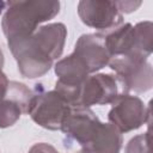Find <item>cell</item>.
Segmentation results:
<instances>
[{"instance_id":"6da1fadb","label":"cell","mask_w":153,"mask_h":153,"mask_svg":"<svg viewBox=\"0 0 153 153\" xmlns=\"http://www.w3.org/2000/svg\"><path fill=\"white\" fill-rule=\"evenodd\" d=\"M67 29L62 23L38 27L30 37L7 43L23 76L33 79L44 75L63 51Z\"/></svg>"},{"instance_id":"7a4b0ae2","label":"cell","mask_w":153,"mask_h":153,"mask_svg":"<svg viewBox=\"0 0 153 153\" xmlns=\"http://www.w3.org/2000/svg\"><path fill=\"white\" fill-rule=\"evenodd\" d=\"M59 11V1H8L1 20V27L7 43L26 39L38 29L41 23L54 18Z\"/></svg>"},{"instance_id":"3957f363","label":"cell","mask_w":153,"mask_h":153,"mask_svg":"<svg viewBox=\"0 0 153 153\" xmlns=\"http://www.w3.org/2000/svg\"><path fill=\"white\" fill-rule=\"evenodd\" d=\"M104 35L106 49L111 57L137 55L148 57L153 47V26L151 22H141L133 26L121 24Z\"/></svg>"},{"instance_id":"277c9868","label":"cell","mask_w":153,"mask_h":153,"mask_svg":"<svg viewBox=\"0 0 153 153\" xmlns=\"http://www.w3.org/2000/svg\"><path fill=\"white\" fill-rule=\"evenodd\" d=\"M71 108L55 90L45 91L42 85H36L26 114L38 126L50 130H60Z\"/></svg>"},{"instance_id":"5b68a950","label":"cell","mask_w":153,"mask_h":153,"mask_svg":"<svg viewBox=\"0 0 153 153\" xmlns=\"http://www.w3.org/2000/svg\"><path fill=\"white\" fill-rule=\"evenodd\" d=\"M109 67L115 72L124 93H129L130 91L137 93L146 92L153 85L152 66L147 62L146 57L137 55L111 57Z\"/></svg>"},{"instance_id":"8992f818","label":"cell","mask_w":153,"mask_h":153,"mask_svg":"<svg viewBox=\"0 0 153 153\" xmlns=\"http://www.w3.org/2000/svg\"><path fill=\"white\" fill-rule=\"evenodd\" d=\"M109 111V123L115 126L121 133H127L140 128L146 121L151 120V108L129 93L120 94L112 103Z\"/></svg>"},{"instance_id":"52a82bcc","label":"cell","mask_w":153,"mask_h":153,"mask_svg":"<svg viewBox=\"0 0 153 153\" xmlns=\"http://www.w3.org/2000/svg\"><path fill=\"white\" fill-rule=\"evenodd\" d=\"M120 94H124V91L116 75L103 73L88 75L80 87L78 106L111 104Z\"/></svg>"},{"instance_id":"ba28073f","label":"cell","mask_w":153,"mask_h":153,"mask_svg":"<svg viewBox=\"0 0 153 153\" xmlns=\"http://www.w3.org/2000/svg\"><path fill=\"white\" fill-rule=\"evenodd\" d=\"M100 124L102 122L90 108L72 106L60 130L63 131L68 142H76L82 147L96 136Z\"/></svg>"},{"instance_id":"9c48e42d","label":"cell","mask_w":153,"mask_h":153,"mask_svg":"<svg viewBox=\"0 0 153 153\" xmlns=\"http://www.w3.org/2000/svg\"><path fill=\"white\" fill-rule=\"evenodd\" d=\"M78 14L85 25L105 31L121 25L123 22L116 1L82 0L78 4Z\"/></svg>"},{"instance_id":"30bf717a","label":"cell","mask_w":153,"mask_h":153,"mask_svg":"<svg viewBox=\"0 0 153 153\" xmlns=\"http://www.w3.org/2000/svg\"><path fill=\"white\" fill-rule=\"evenodd\" d=\"M32 92L26 85L10 81L6 94L0 103V128L13 126L23 114L27 112Z\"/></svg>"},{"instance_id":"8fae6325","label":"cell","mask_w":153,"mask_h":153,"mask_svg":"<svg viewBox=\"0 0 153 153\" xmlns=\"http://www.w3.org/2000/svg\"><path fill=\"white\" fill-rule=\"evenodd\" d=\"M73 53L85 63L90 74L108 66L111 59L103 33L81 35L75 43Z\"/></svg>"},{"instance_id":"7c38bea8","label":"cell","mask_w":153,"mask_h":153,"mask_svg":"<svg viewBox=\"0 0 153 153\" xmlns=\"http://www.w3.org/2000/svg\"><path fill=\"white\" fill-rule=\"evenodd\" d=\"M122 143V133L111 123H102L96 136L81 147L80 153H120Z\"/></svg>"},{"instance_id":"4fadbf2b","label":"cell","mask_w":153,"mask_h":153,"mask_svg":"<svg viewBox=\"0 0 153 153\" xmlns=\"http://www.w3.org/2000/svg\"><path fill=\"white\" fill-rule=\"evenodd\" d=\"M149 142L151 134L148 129L147 133L136 135L128 142L126 147V153H149Z\"/></svg>"},{"instance_id":"5bb4252c","label":"cell","mask_w":153,"mask_h":153,"mask_svg":"<svg viewBox=\"0 0 153 153\" xmlns=\"http://www.w3.org/2000/svg\"><path fill=\"white\" fill-rule=\"evenodd\" d=\"M141 1H116V6L121 13H130L141 6Z\"/></svg>"},{"instance_id":"9a60e30c","label":"cell","mask_w":153,"mask_h":153,"mask_svg":"<svg viewBox=\"0 0 153 153\" xmlns=\"http://www.w3.org/2000/svg\"><path fill=\"white\" fill-rule=\"evenodd\" d=\"M29 153H59L53 146L48 145V143H44V142H41V143H36L33 145Z\"/></svg>"},{"instance_id":"2e32d148","label":"cell","mask_w":153,"mask_h":153,"mask_svg":"<svg viewBox=\"0 0 153 153\" xmlns=\"http://www.w3.org/2000/svg\"><path fill=\"white\" fill-rule=\"evenodd\" d=\"M8 80L6 78V75L0 72V103L2 102L5 94H6V91H7V86H8Z\"/></svg>"},{"instance_id":"e0dca14e","label":"cell","mask_w":153,"mask_h":153,"mask_svg":"<svg viewBox=\"0 0 153 153\" xmlns=\"http://www.w3.org/2000/svg\"><path fill=\"white\" fill-rule=\"evenodd\" d=\"M4 62H5V60H4V53H2V50L0 49V72H1L2 67H4Z\"/></svg>"},{"instance_id":"ac0fdd59","label":"cell","mask_w":153,"mask_h":153,"mask_svg":"<svg viewBox=\"0 0 153 153\" xmlns=\"http://www.w3.org/2000/svg\"><path fill=\"white\" fill-rule=\"evenodd\" d=\"M6 6H7V2L0 1V14H1V12H2L4 10H6Z\"/></svg>"}]
</instances>
